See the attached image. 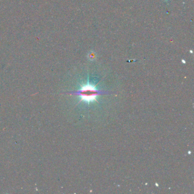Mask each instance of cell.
<instances>
[{"mask_svg":"<svg viewBox=\"0 0 194 194\" xmlns=\"http://www.w3.org/2000/svg\"><path fill=\"white\" fill-rule=\"evenodd\" d=\"M104 93V92L96 89L93 85L87 84L83 86L79 91L75 92L74 94L80 96L81 100L82 101L90 103L95 101L97 96Z\"/></svg>","mask_w":194,"mask_h":194,"instance_id":"obj_1","label":"cell"}]
</instances>
